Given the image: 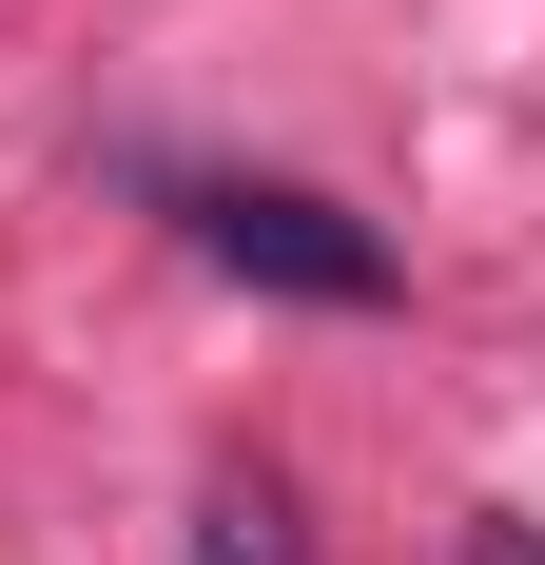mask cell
<instances>
[{
  "instance_id": "cell-1",
  "label": "cell",
  "mask_w": 545,
  "mask_h": 565,
  "mask_svg": "<svg viewBox=\"0 0 545 565\" xmlns=\"http://www.w3.org/2000/svg\"><path fill=\"white\" fill-rule=\"evenodd\" d=\"M157 195H175V234L215 274L292 292V312H389V234L351 195H312V175H157Z\"/></svg>"
},
{
  "instance_id": "cell-2",
  "label": "cell",
  "mask_w": 545,
  "mask_h": 565,
  "mask_svg": "<svg viewBox=\"0 0 545 565\" xmlns=\"http://www.w3.org/2000/svg\"><path fill=\"white\" fill-rule=\"evenodd\" d=\"M195 565H312L292 488H272V468H215V488H195Z\"/></svg>"
},
{
  "instance_id": "cell-3",
  "label": "cell",
  "mask_w": 545,
  "mask_h": 565,
  "mask_svg": "<svg viewBox=\"0 0 545 565\" xmlns=\"http://www.w3.org/2000/svg\"><path fill=\"white\" fill-rule=\"evenodd\" d=\"M468 565H545V526L526 508H468Z\"/></svg>"
}]
</instances>
